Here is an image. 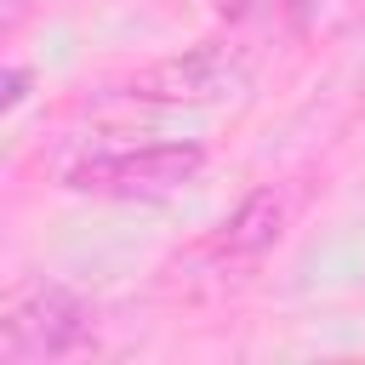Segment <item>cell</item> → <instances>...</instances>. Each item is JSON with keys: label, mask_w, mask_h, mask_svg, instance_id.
Returning a JSON list of instances; mask_svg holds the SVG:
<instances>
[{"label": "cell", "mask_w": 365, "mask_h": 365, "mask_svg": "<svg viewBox=\"0 0 365 365\" xmlns=\"http://www.w3.org/2000/svg\"><path fill=\"white\" fill-rule=\"evenodd\" d=\"M205 171L200 143H148V148H120V154H91L86 165L68 171V188L80 194H108V200H160L177 194Z\"/></svg>", "instance_id": "obj_1"}, {"label": "cell", "mask_w": 365, "mask_h": 365, "mask_svg": "<svg viewBox=\"0 0 365 365\" xmlns=\"http://www.w3.org/2000/svg\"><path fill=\"white\" fill-rule=\"evenodd\" d=\"M245 86H251V63L240 51H228V46H194V51L148 63L125 91L143 97V103H222V97H240Z\"/></svg>", "instance_id": "obj_2"}, {"label": "cell", "mask_w": 365, "mask_h": 365, "mask_svg": "<svg viewBox=\"0 0 365 365\" xmlns=\"http://www.w3.org/2000/svg\"><path fill=\"white\" fill-rule=\"evenodd\" d=\"M91 336L86 308L68 291H34L0 319V365H29V359H63Z\"/></svg>", "instance_id": "obj_3"}, {"label": "cell", "mask_w": 365, "mask_h": 365, "mask_svg": "<svg viewBox=\"0 0 365 365\" xmlns=\"http://www.w3.org/2000/svg\"><path fill=\"white\" fill-rule=\"evenodd\" d=\"M279 222H285V200L274 188H257L234 205V217L222 222L217 234V251L222 257H262L274 240H279Z\"/></svg>", "instance_id": "obj_4"}, {"label": "cell", "mask_w": 365, "mask_h": 365, "mask_svg": "<svg viewBox=\"0 0 365 365\" xmlns=\"http://www.w3.org/2000/svg\"><path fill=\"white\" fill-rule=\"evenodd\" d=\"M29 97V68H0V114Z\"/></svg>", "instance_id": "obj_5"}]
</instances>
